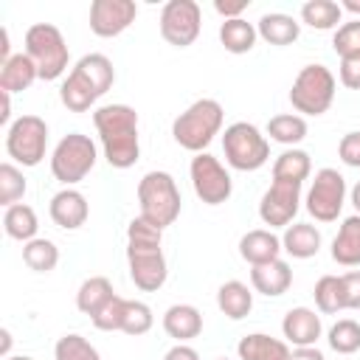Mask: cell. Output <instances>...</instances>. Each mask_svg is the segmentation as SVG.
Returning <instances> with one entry per match:
<instances>
[{
  "instance_id": "cell-1",
  "label": "cell",
  "mask_w": 360,
  "mask_h": 360,
  "mask_svg": "<svg viewBox=\"0 0 360 360\" xmlns=\"http://www.w3.org/2000/svg\"><path fill=\"white\" fill-rule=\"evenodd\" d=\"M163 231L143 217H135L127 228V262H129V276L138 290L155 292L166 284V256H163Z\"/></svg>"
},
{
  "instance_id": "cell-50",
  "label": "cell",
  "mask_w": 360,
  "mask_h": 360,
  "mask_svg": "<svg viewBox=\"0 0 360 360\" xmlns=\"http://www.w3.org/2000/svg\"><path fill=\"white\" fill-rule=\"evenodd\" d=\"M352 11V14H360V3L357 0H343V6H340V11Z\"/></svg>"
},
{
  "instance_id": "cell-20",
  "label": "cell",
  "mask_w": 360,
  "mask_h": 360,
  "mask_svg": "<svg viewBox=\"0 0 360 360\" xmlns=\"http://www.w3.org/2000/svg\"><path fill=\"white\" fill-rule=\"evenodd\" d=\"M236 354H239V360H290L292 352H290L287 340L270 338L264 332H253L239 340Z\"/></svg>"
},
{
  "instance_id": "cell-38",
  "label": "cell",
  "mask_w": 360,
  "mask_h": 360,
  "mask_svg": "<svg viewBox=\"0 0 360 360\" xmlns=\"http://www.w3.org/2000/svg\"><path fill=\"white\" fill-rule=\"evenodd\" d=\"M25 194V177L14 163H3L0 166V205L11 208L17 205V200H22Z\"/></svg>"
},
{
  "instance_id": "cell-40",
  "label": "cell",
  "mask_w": 360,
  "mask_h": 360,
  "mask_svg": "<svg viewBox=\"0 0 360 360\" xmlns=\"http://www.w3.org/2000/svg\"><path fill=\"white\" fill-rule=\"evenodd\" d=\"M124 309H127V298L121 295H112L90 321L96 329L101 332H121V323H124Z\"/></svg>"
},
{
  "instance_id": "cell-27",
  "label": "cell",
  "mask_w": 360,
  "mask_h": 360,
  "mask_svg": "<svg viewBox=\"0 0 360 360\" xmlns=\"http://www.w3.org/2000/svg\"><path fill=\"white\" fill-rule=\"evenodd\" d=\"M256 37H259L256 25L248 22L245 17H239V20H225V22L219 25V42H222V48H225L228 53H248V51L256 45Z\"/></svg>"
},
{
  "instance_id": "cell-11",
  "label": "cell",
  "mask_w": 360,
  "mask_h": 360,
  "mask_svg": "<svg viewBox=\"0 0 360 360\" xmlns=\"http://www.w3.org/2000/svg\"><path fill=\"white\" fill-rule=\"evenodd\" d=\"M191 186H194V194L205 202V205H222L231 191H233V183H231V174L228 169L208 152H200L191 158Z\"/></svg>"
},
{
  "instance_id": "cell-2",
  "label": "cell",
  "mask_w": 360,
  "mask_h": 360,
  "mask_svg": "<svg viewBox=\"0 0 360 360\" xmlns=\"http://www.w3.org/2000/svg\"><path fill=\"white\" fill-rule=\"evenodd\" d=\"M104 158L112 169H129L141 158L138 143V112L129 104H104L93 112Z\"/></svg>"
},
{
  "instance_id": "cell-47",
  "label": "cell",
  "mask_w": 360,
  "mask_h": 360,
  "mask_svg": "<svg viewBox=\"0 0 360 360\" xmlns=\"http://www.w3.org/2000/svg\"><path fill=\"white\" fill-rule=\"evenodd\" d=\"M290 360H326L315 346H301V349H295L292 354H290Z\"/></svg>"
},
{
  "instance_id": "cell-7",
  "label": "cell",
  "mask_w": 360,
  "mask_h": 360,
  "mask_svg": "<svg viewBox=\"0 0 360 360\" xmlns=\"http://www.w3.org/2000/svg\"><path fill=\"white\" fill-rule=\"evenodd\" d=\"M335 101V76L326 65H307L298 70L290 104L304 115H323Z\"/></svg>"
},
{
  "instance_id": "cell-22",
  "label": "cell",
  "mask_w": 360,
  "mask_h": 360,
  "mask_svg": "<svg viewBox=\"0 0 360 360\" xmlns=\"http://www.w3.org/2000/svg\"><path fill=\"white\" fill-rule=\"evenodd\" d=\"M256 31H259V37H262L264 42L284 48V45H292V42L298 39V34H301V22H298L295 17H290V14L270 11V14H262V17H259Z\"/></svg>"
},
{
  "instance_id": "cell-16",
  "label": "cell",
  "mask_w": 360,
  "mask_h": 360,
  "mask_svg": "<svg viewBox=\"0 0 360 360\" xmlns=\"http://www.w3.org/2000/svg\"><path fill=\"white\" fill-rule=\"evenodd\" d=\"M281 332H284L287 343H292L298 349L301 346H315L321 332H323L321 315L315 309H309V307H292L281 321Z\"/></svg>"
},
{
  "instance_id": "cell-24",
  "label": "cell",
  "mask_w": 360,
  "mask_h": 360,
  "mask_svg": "<svg viewBox=\"0 0 360 360\" xmlns=\"http://www.w3.org/2000/svg\"><path fill=\"white\" fill-rule=\"evenodd\" d=\"M37 79H39V73L28 53H14L6 65H0V90L3 93H22Z\"/></svg>"
},
{
  "instance_id": "cell-21",
  "label": "cell",
  "mask_w": 360,
  "mask_h": 360,
  "mask_svg": "<svg viewBox=\"0 0 360 360\" xmlns=\"http://www.w3.org/2000/svg\"><path fill=\"white\" fill-rule=\"evenodd\" d=\"M281 253V239L264 228H256V231H248L242 239H239V256L245 262L253 264H264V262H273L278 259Z\"/></svg>"
},
{
  "instance_id": "cell-34",
  "label": "cell",
  "mask_w": 360,
  "mask_h": 360,
  "mask_svg": "<svg viewBox=\"0 0 360 360\" xmlns=\"http://www.w3.org/2000/svg\"><path fill=\"white\" fill-rule=\"evenodd\" d=\"M22 262L31 270H37V273H51L59 264V248L51 239L37 236V239H31V242L22 245Z\"/></svg>"
},
{
  "instance_id": "cell-10",
  "label": "cell",
  "mask_w": 360,
  "mask_h": 360,
  "mask_svg": "<svg viewBox=\"0 0 360 360\" xmlns=\"http://www.w3.org/2000/svg\"><path fill=\"white\" fill-rule=\"evenodd\" d=\"M346 202V180L338 169H321L307 191V211L318 222H335Z\"/></svg>"
},
{
  "instance_id": "cell-31",
  "label": "cell",
  "mask_w": 360,
  "mask_h": 360,
  "mask_svg": "<svg viewBox=\"0 0 360 360\" xmlns=\"http://www.w3.org/2000/svg\"><path fill=\"white\" fill-rule=\"evenodd\" d=\"M267 135L270 141L276 143H284V146H295L307 138V121L295 112H284V115H273L267 121Z\"/></svg>"
},
{
  "instance_id": "cell-33",
  "label": "cell",
  "mask_w": 360,
  "mask_h": 360,
  "mask_svg": "<svg viewBox=\"0 0 360 360\" xmlns=\"http://www.w3.org/2000/svg\"><path fill=\"white\" fill-rule=\"evenodd\" d=\"M312 295H315L318 309L326 312V315H335V312L346 309V292H343V278L340 276H321Z\"/></svg>"
},
{
  "instance_id": "cell-9",
  "label": "cell",
  "mask_w": 360,
  "mask_h": 360,
  "mask_svg": "<svg viewBox=\"0 0 360 360\" xmlns=\"http://www.w3.org/2000/svg\"><path fill=\"white\" fill-rule=\"evenodd\" d=\"M48 146V124L39 115H20L8 124L6 132V152L22 166H37L45 158Z\"/></svg>"
},
{
  "instance_id": "cell-3",
  "label": "cell",
  "mask_w": 360,
  "mask_h": 360,
  "mask_svg": "<svg viewBox=\"0 0 360 360\" xmlns=\"http://www.w3.org/2000/svg\"><path fill=\"white\" fill-rule=\"evenodd\" d=\"M222 104L219 101H214V98H200V101H194L188 110H183L177 118H174V124H172V135H174V141L183 146V149H188V152H202L211 141H214V135H219V129H222Z\"/></svg>"
},
{
  "instance_id": "cell-37",
  "label": "cell",
  "mask_w": 360,
  "mask_h": 360,
  "mask_svg": "<svg viewBox=\"0 0 360 360\" xmlns=\"http://www.w3.org/2000/svg\"><path fill=\"white\" fill-rule=\"evenodd\" d=\"M59 98H62V104H65L68 110H73V112H87V110L96 104V96H93L76 76H70V73H68V79H65L62 87H59Z\"/></svg>"
},
{
  "instance_id": "cell-52",
  "label": "cell",
  "mask_w": 360,
  "mask_h": 360,
  "mask_svg": "<svg viewBox=\"0 0 360 360\" xmlns=\"http://www.w3.org/2000/svg\"><path fill=\"white\" fill-rule=\"evenodd\" d=\"M6 360H34V357H25V354H17V357H6Z\"/></svg>"
},
{
  "instance_id": "cell-29",
  "label": "cell",
  "mask_w": 360,
  "mask_h": 360,
  "mask_svg": "<svg viewBox=\"0 0 360 360\" xmlns=\"http://www.w3.org/2000/svg\"><path fill=\"white\" fill-rule=\"evenodd\" d=\"M3 228H6V233H8L11 239H20V242L25 245V242L37 239L39 222H37V214H34L31 205L17 202V205L6 208V214H3Z\"/></svg>"
},
{
  "instance_id": "cell-18",
  "label": "cell",
  "mask_w": 360,
  "mask_h": 360,
  "mask_svg": "<svg viewBox=\"0 0 360 360\" xmlns=\"http://www.w3.org/2000/svg\"><path fill=\"white\" fill-rule=\"evenodd\" d=\"M250 284L256 292L267 295V298H276V295H284L292 284V270L284 259H273V262H264V264H253L250 267Z\"/></svg>"
},
{
  "instance_id": "cell-26",
  "label": "cell",
  "mask_w": 360,
  "mask_h": 360,
  "mask_svg": "<svg viewBox=\"0 0 360 360\" xmlns=\"http://www.w3.org/2000/svg\"><path fill=\"white\" fill-rule=\"evenodd\" d=\"M217 307L222 309V315H228L231 321H242L250 309H253V292L248 290V284L242 281H225L217 290Z\"/></svg>"
},
{
  "instance_id": "cell-30",
  "label": "cell",
  "mask_w": 360,
  "mask_h": 360,
  "mask_svg": "<svg viewBox=\"0 0 360 360\" xmlns=\"http://www.w3.org/2000/svg\"><path fill=\"white\" fill-rule=\"evenodd\" d=\"M312 172V160L304 149H284L273 163V180H292L304 183Z\"/></svg>"
},
{
  "instance_id": "cell-43",
  "label": "cell",
  "mask_w": 360,
  "mask_h": 360,
  "mask_svg": "<svg viewBox=\"0 0 360 360\" xmlns=\"http://www.w3.org/2000/svg\"><path fill=\"white\" fill-rule=\"evenodd\" d=\"M340 82L349 90H360V56L340 59Z\"/></svg>"
},
{
  "instance_id": "cell-15",
  "label": "cell",
  "mask_w": 360,
  "mask_h": 360,
  "mask_svg": "<svg viewBox=\"0 0 360 360\" xmlns=\"http://www.w3.org/2000/svg\"><path fill=\"white\" fill-rule=\"evenodd\" d=\"M70 76H76V79L98 98V96H104V93L112 87V82H115V68H112V62H110L104 53H87V56H82V59L73 65Z\"/></svg>"
},
{
  "instance_id": "cell-6",
  "label": "cell",
  "mask_w": 360,
  "mask_h": 360,
  "mask_svg": "<svg viewBox=\"0 0 360 360\" xmlns=\"http://www.w3.org/2000/svg\"><path fill=\"white\" fill-rule=\"evenodd\" d=\"M222 152H225L228 166H233L239 172H256L267 163L270 143H267V138L262 135V129L256 124L236 121L222 135Z\"/></svg>"
},
{
  "instance_id": "cell-44",
  "label": "cell",
  "mask_w": 360,
  "mask_h": 360,
  "mask_svg": "<svg viewBox=\"0 0 360 360\" xmlns=\"http://www.w3.org/2000/svg\"><path fill=\"white\" fill-rule=\"evenodd\" d=\"M343 292H346V309H360V270L343 273Z\"/></svg>"
},
{
  "instance_id": "cell-5",
  "label": "cell",
  "mask_w": 360,
  "mask_h": 360,
  "mask_svg": "<svg viewBox=\"0 0 360 360\" xmlns=\"http://www.w3.org/2000/svg\"><path fill=\"white\" fill-rule=\"evenodd\" d=\"M25 53L34 59L39 79L53 82L68 70V42L62 37V31L51 22H37L25 31Z\"/></svg>"
},
{
  "instance_id": "cell-32",
  "label": "cell",
  "mask_w": 360,
  "mask_h": 360,
  "mask_svg": "<svg viewBox=\"0 0 360 360\" xmlns=\"http://www.w3.org/2000/svg\"><path fill=\"white\" fill-rule=\"evenodd\" d=\"M340 17H343V11H340V3H335V0H307L301 6V20L318 31L338 28Z\"/></svg>"
},
{
  "instance_id": "cell-25",
  "label": "cell",
  "mask_w": 360,
  "mask_h": 360,
  "mask_svg": "<svg viewBox=\"0 0 360 360\" xmlns=\"http://www.w3.org/2000/svg\"><path fill=\"white\" fill-rule=\"evenodd\" d=\"M281 250H287L292 259H309L321 250V231L309 222L287 225V231L281 236Z\"/></svg>"
},
{
  "instance_id": "cell-4",
  "label": "cell",
  "mask_w": 360,
  "mask_h": 360,
  "mask_svg": "<svg viewBox=\"0 0 360 360\" xmlns=\"http://www.w3.org/2000/svg\"><path fill=\"white\" fill-rule=\"evenodd\" d=\"M141 217L160 231L180 217V191L169 172H146L138 183Z\"/></svg>"
},
{
  "instance_id": "cell-8",
  "label": "cell",
  "mask_w": 360,
  "mask_h": 360,
  "mask_svg": "<svg viewBox=\"0 0 360 360\" xmlns=\"http://www.w3.org/2000/svg\"><path fill=\"white\" fill-rule=\"evenodd\" d=\"M93 166H96V143L82 132L65 135L51 155V172L59 183H65V188L82 183L93 172Z\"/></svg>"
},
{
  "instance_id": "cell-36",
  "label": "cell",
  "mask_w": 360,
  "mask_h": 360,
  "mask_svg": "<svg viewBox=\"0 0 360 360\" xmlns=\"http://www.w3.org/2000/svg\"><path fill=\"white\" fill-rule=\"evenodd\" d=\"M56 360H101L96 346L82 335H62L53 346Z\"/></svg>"
},
{
  "instance_id": "cell-46",
  "label": "cell",
  "mask_w": 360,
  "mask_h": 360,
  "mask_svg": "<svg viewBox=\"0 0 360 360\" xmlns=\"http://www.w3.org/2000/svg\"><path fill=\"white\" fill-rule=\"evenodd\" d=\"M163 360H200V354H197L191 346L177 343V346H172V349L166 352V357H163Z\"/></svg>"
},
{
  "instance_id": "cell-23",
  "label": "cell",
  "mask_w": 360,
  "mask_h": 360,
  "mask_svg": "<svg viewBox=\"0 0 360 360\" xmlns=\"http://www.w3.org/2000/svg\"><path fill=\"white\" fill-rule=\"evenodd\" d=\"M332 259L343 267H360V214L343 219L338 236L332 239Z\"/></svg>"
},
{
  "instance_id": "cell-12",
  "label": "cell",
  "mask_w": 360,
  "mask_h": 360,
  "mask_svg": "<svg viewBox=\"0 0 360 360\" xmlns=\"http://www.w3.org/2000/svg\"><path fill=\"white\" fill-rule=\"evenodd\" d=\"M202 11L194 0H169L160 11V37L174 48H188L200 37Z\"/></svg>"
},
{
  "instance_id": "cell-41",
  "label": "cell",
  "mask_w": 360,
  "mask_h": 360,
  "mask_svg": "<svg viewBox=\"0 0 360 360\" xmlns=\"http://www.w3.org/2000/svg\"><path fill=\"white\" fill-rule=\"evenodd\" d=\"M332 48H335V53L340 59L360 56V20H352V22L338 25V31L332 37Z\"/></svg>"
},
{
  "instance_id": "cell-39",
  "label": "cell",
  "mask_w": 360,
  "mask_h": 360,
  "mask_svg": "<svg viewBox=\"0 0 360 360\" xmlns=\"http://www.w3.org/2000/svg\"><path fill=\"white\" fill-rule=\"evenodd\" d=\"M155 323V315L149 309V304L143 301H127V309H124V323H121V332L127 335H146Z\"/></svg>"
},
{
  "instance_id": "cell-42",
  "label": "cell",
  "mask_w": 360,
  "mask_h": 360,
  "mask_svg": "<svg viewBox=\"0 0 360 360\" xmlns=\"http://www.w3.org/2000/svg\"><path fill=\"white\" fill-rule=\"evenodd\" d=\"M338 155L346 166L360 169V132H346L338 143Z\"/></svg>"
},
{
  "instance_id": "cell-45",
  "label": "cell",
  "mask_w": 360,
  "mask_h": 360,
  "mask_svg": "<svg viewBox=\"0 0 360 360\" xmlns=\"http://www.w3.org/2000/svg\"><path fill=\"white\" fill-rule=\"evenodd\" d=\"M214 8H217V14H222L225 20H239L242 11L248 8V0H239V3H222V0H217Z\"/></svg>"
},
{
  "instance_id": "cell-17",
  "label": "cell",
  "mask_w": 360,
  "mask_h": 360,
  "mask_svg": "<svg viewBox=\"0 0 360 360\" xmlns=\"http://www.w3.org/2000/svg\"><path fill=\"white\" fill-rule=\"evenodd\" d=\"M87 214H90L87 200H84V194L76 191V188H62V191H56V194L51 197V219H53L59 228H65V231L82 228V225L87 222Z\"/></svg>"
},
{
  "instance_id": "cell-14",
  "label": "cell",
  "mask_w": 360,
  "mask_h": 360,
  "mask_svg": "<svg viewBox=\"0 0 360 360\" xmlns=\"http://www.w3.org/2000/svg\"><path fill=\"white\" fill-rule=\"evenodd\" d=\"M138 17V6L132 0H93L90 6V31L96 37H118Z\"/></svg>"
},
{
  "instance_id": "cell-28",
  "label": "cell",
  "mask_w": 360,
  "mask_h": 360,
  "mask_svg": "<svg viewBox=\"0 0 360 360\" xmlns=\"http://www.w3.org/2000/svg\"><path fill=\"white\" fill-rule=\"evenodd\" d=\"M112 295H115V292H112V284H110L107 276H90V278L82 281V287H79V292H76V307H79L84 315L93 318Z\"/></svg>"
},
{
  "instance_id": "cell-51",
  "label": "cell",
  "mask_w": 360,
  "mask_h": 360,
  "mask_svg": "<svg viewBox=\"0 0 360 360\" xmlns=\"http://www.w3.org/2000/svg\"><path fill=\"white\" fill-rule=\"evenodd\" d=\"M352 205L357 208V214H360V183L352 188Z\"/></svg>"
},
{
  "instance_id": "cell-35",
  "label": "cell",
  "mask_w": 360,
  "mask_h": 360,
  "mask_svg": "<svg viewBox=\"0 0 360 360\" xmlns=\"http://www.w3.org/2000/svg\"><path fill=\"white\" fill-rule=\"evenodd\" d=\"M329 346L338 354H354L360 349V323L352 318H340L332 329H329Z\"/></svg>"
},
{
  "instance_id": "cell-49",
  "label": "cell",
  "mask_w": 360,
  "mask_h": 360,
  "mask_svg": "<svg viewBox=\"0 0 360 360\" xmlns=\"http://www.w3.org/2000/svg\"><path fill=\"white\" fill-rule=\"evenodd\" d=\"M0 338H3V343H0V357L6 360V357H8V349H11V332H8V329H0Z\"/></svg>"
},
{
  "instance_id": "cell-13",
  "label": "cell",
  "mask_w": 360,
  "mask_h": 360,
  "mask_svg": "<svg viewBox=\"0 0 360 360\" xmlns=\"http://www.w3.org/2000/svg\"><path fill=\"white\" fill-rule=\"evenodd\" d=\"M301 208V183L292 180H273L259 202V217L270 228H287Z\"/></svg>"
},
{
  "instance_id": "cell-48",
  "label": "cell",
  "mask_w": 360,
  "mask_h": 360,
  "mask_svg": "<svg viewBox=\"0 0 360 360\" xmlns=\"http://www.w3.org/2000/svg\"><path fill=\"white\" fill-rule=\"evenodd\" d=\"M8 48H11V45H8V28H3V31H0V65H6V62L11 59Z\"/></svg>"
},
{
  "instance_id": "cell-53",
  "label": "cell",
  "mask_w": 360,
  "mask_h": 360,
  "mask_svg": "<svg viewBox=\"0 0 360 360\" xmlns=\"http://www.w3.org/2000/svg\"><path fill=\"white\" fill-rule=\"evenodd\" d=\"M219 360H228V357H219Z\"/></svg>"
},
{
  "instance_id": "cell-19",
  "label": "cell",
  "mask_w": 360,
  "mask_h": 360,
  "mask_svg": "<svg viewBox=\"0 0 360 360\" xmlns=\"http://www.w3.org/2000/svg\"><path fill=\"white\" fill-rule=\"evenodd\" d=\"M163 329L169 338H174L177 343L194 340L202 332V315L197 307L191 304H174L163 312Z\"/></svg>"
}]
</instances>
